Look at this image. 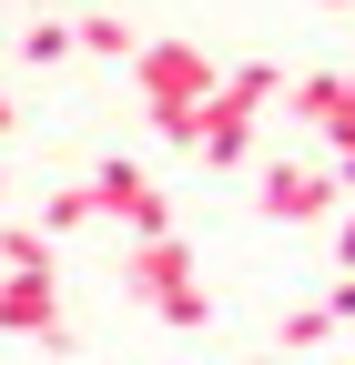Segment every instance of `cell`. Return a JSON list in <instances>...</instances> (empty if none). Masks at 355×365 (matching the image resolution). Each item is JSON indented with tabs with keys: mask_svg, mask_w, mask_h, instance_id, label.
Here are the masks:
<instances>
[{
	"mask_svg": "<svg viewBox=\"0 0 355 365\" xmlns=\"http://www.w3.org/2000/svg\"><path fill=\"white\" fill-rule=\"evenodd\" d=\"M122 294L143 304V314H163V325H213V294H203V274H193V244L183 234H153V244H132L122 254Z\"/></svg>",
	"mask_w": 355,
	"mask_h": 365,
	"instance_id": "cell-1",
	"label": "cell"
},
{
	"mask_svg": "<svg viewBox=\"0 0 355 365\" xmlns=\"http://www.w3.org/2000/svg\"><path fill=\"white\" fill-rule=\"evenodd\" d=\"M132 91L153 102V132H173V122H193L213 91H224V71H213V51H203V41H143V61H132Z\"/></svg>",
	"mask_w": 355,
	"mask_h": 365,
	"instance_id": "cell-2",
	"label": "cell"
},
{
	"mask_svg": "<svg viewBox=\"0 0 355 365\" xmlns=\"http://www.w3.org/2000/svg\"><path fill=\"white\" fill-rule=\"evenodd\" d=\"M92 203H102V223H122L132 244H153V234H173V203H163V182L132 163V153H102L92 163Z\"/></svg>",
	"mask_w": 355,
	"mask_h": 365,
	"instance_id": "cell-3",
	"label": "cell"
},
{
	"mask_svg": "<svg viewBox=\"0 0 355 365\" xmlns=\"http://www.w3.org/2000/svg\"><path fill=\"white\" fill-rule=\"evenodd\" d=\"M335 193H345V173H335V163H294V153H274L264 182H254V203L274 213V223H294V234H304V223H325Z\"/></svg>",
	"mask_w": 355,
	"mask_h": 365,
	"instance_id": "cell-4",
	"label": "cell"
},
{
	"mask_svg": "<svg viewBox=\"0 0 355 365\" xmlns=\"http://www.w3.org/2000/svg\"><path fill=\"white\" fill-rule=\"evenodd\" d=\"M0 335L71 345V325H61V284H51V274H0Z\"/></svg>",
	"mask_w": 355,
	"mask_h": 365,
	"instance_id": "cell-5",
	"label": "cell"
},
{
	"mask_svg": "<svg viewBox=\"0 0 355 365\" xmlns=\"http://www.w3.org/2000/svg\"><path fill=\"white\" fill-rule=\"evenodd\" d=\"M254 122H264L254 102H234V91H213V102L193 112V143H183V153H203L213 173H234V163H254Z\"/></svg>",
	"mask_w": 355,
	"mask_h": 365,
	"instance_id": "cell-6",
	"label": "cell"
},
{
	"mask_svg": "<svg viewBox=\"0 0 355 365\" xmlns=\"http://www.w3.org/2000/svg\"><path fill=\"white\" fill-rule=\"evenodd\" d=\"M71 51H81V21H61V11H41V21L21 31V61H31V71H61Z\"/></svg>",
	"mask_w": 355,
	"mask_h": 365,
	"instance_id": "cell-7",
	"label": "cell"
},
{
	"mask_svg": "<svg viewBox=\"0 0 355 365\" xmlns=\"http://www.w3.org/2000/svg\"><path fill=\"white\" fill-rule=\"evenodd\" d=\"M92 213H102V203H92V182H61V193H41V213H31V223H41V234L61 244V234H81Z\"/></svg>",
	"mask_w": 355,
	"mask_h": 365,
	"instance_id": "cell-8",
	"label": "cell"
},
{
	"mask_svg": "<svg viewBox=\"0 0 355 365\" xmlns=\"http://www.w3.org/2000/svg\"><path fill=\"white\" fill-rule=\"evenodd\" d=\"M51 234H41V223H0V274H51Z\"/></svg>",
	"mask_w": 355,
	"mask_h": 365,
	"instance_id": "cell-9",
	"label": "cell"
},
{
	"mask_svg": "<svg viewBox=\"0 0 355 365\" xmlns=\"http://www.w3.org/2000/svg\"><path fill=\"white\" fill-rule=\"evenodd\" d=\"M81 51H92V61H143V41H132L122 11H81Z\"/></svg>",
	"mask_w": 355,
	"mask_h": 365,
	"instance_id": "cell-10",
	"label": "cell"
},
{
	"mask_svg": "<svg viewBox=\"0 0 355 365\" xmlns=\"http://www.w3.org/2000/svg\"><path fill=\"white\" fill-rule=\"evenodd\" d=\"M224 91H234V102H254V112H274V102H284V71H274V61H234Z\"/></svg>",
	"mask_w": 355,
	"mask_h": 365,
	"instance_id": "cell-11",
	"label": "cell"
},
{
	"mask_svg": "<svg viewBox=\"0 0 355 365\" xmlns=\"http://www.w3.org/2000/svg\"><path fill=\"white\" fill-rule=\"evenodd\" d=\"M274 335H284V355H304V345H325V335H335V304H294V314H284Z\"/></svg>",
	"mask_w": 355,
	"mask_h": 365,
	"instance_id": "cell-12",
	"label": "cell"
},
{
	"mask_svg": "<svg viewBox=\"0 0 355 365\" xmlns=\"http://www.w3.org/2000/svg\"><path fill=\"white\" fill-rule=\"evenodd\" d=\"M325 304H335V325H355V274H335V294H325Z\"/></svg>",
	"mask_w": 355,
	"mask_h": 365,
	"instance_id": "cell-13",
	"label": "cell"
},
{
	"mask_svg": "<svg viewBox=\"0 0 355 365\" xmlns=\"http://www.w3.org/2000/svg\"><path fill=\"white\" fill-rule=\"evenodd\" d=\"M335 264L355 274V203H345V223H335Z\"/></svg>",
	"mask_w": 355,
	"mask_h": 365,
	"instance_id": "cell-14",
	"label": "cell"
},
{
	"mask_svg": "<svg viewBox=\"0 0 355 365\" xmlns=\"http://www.w3.org/2000/svg\"><path fill=\"white\" fill-rule=\"evenodd\" d=\"M11 122H21V112H11V91H0V132H11Z\"/></svg>",
	"mask_w": 355,
	"mask_h": 365,
	"instance_id": "cell-15",
	"label": "cell"
},
{
	"mask_svg": "<svg viewBox=\"0 0 355 365\" xmlns=\"http://www.w3.org/2000/svg\"><path fill=\"white\" fill-rule=\"evenodd\" d=\"M254 365H284V355H254Z\"/></svg>",
	"mask_w": 355,
	"mask_h": 365,
	"instance_id": "cell-16",
	"label": "cell"
},
{
	"mask_svg": "<svg viewBox=\"0 0 355 365\" xmlns=\"http://www.w3.org/2000/svg\"><path fill=\"white\" fill-rule=\"evenodd\" d=\"M0 193H11V173H0Z\"/></svg>",
	"mask_w": 355,
	"mask_h": 365,
	"instance_id": "cell-17",
	"label": "cell"
},
{
	"mask_svg": "<svg viewBox=\"0 0 355 365\" xmlns=\"http://www.w3.org/2000/svg\"><path fill=\"white\" fill-rule=\"evenodd\" d=\"M325 11H345V0H325Z\"/></svg>",
	"mask_w": 355,
	"mask_h": 365,
	"instance_id": "cell-18",
	"label": "cell"
}]
</instances>
